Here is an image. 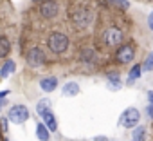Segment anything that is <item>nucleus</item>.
<instances>
[{"mask_svg": "<svg viewBox=\"0 0 153 141\" xmlns=\"http://www.w3.org/2000/svg\"><path fill=\"white\" fill-rule=\"evenodd\" d=\"M70 22L78 27V29H85L92 22V13L87 8H78V9H74L70 13Z\"/></svg>", "mask_w": 153, "mask_h": 141, "instance_id": "2", "label": "nucleus"}, {"mask_svg": "<svg viewBox=\"0 0 153 141\" xmlns=\"http://www.w3.org/2000/svg\"><path fill=\"white\" fill-rule=\"evenodd\" d=\"M139 121H140V112L135 107H130L121 114V125L124 128H137Z\"/></svg>", "mask_w": 153, "mask_h": 141, "instance_id": "4", "label": "nucleus"}, {"mask_svg": "<svg viewBox=\"0 0 153 141\" xmlns=\"http://www.w3.org/2000/svg\"><path fill=\"white\" fill-rule=\"evenodd\" d=\"M144 139H146V128L142 125H139L133 130V141H144Z\"/></svg>", "mask_w": 153, "mask_h": 141, "instance_id": "19", "label": "nucleus"}, {"mask_svg": "<svg viewBox=\"0 0 153 141\" xmlns=\"http://www.w3.org/2000/svg\"><path fill=\"white\" fill-rule=\"evenodd\" d=\"M115 58H117L119 63H130V62H133V58H135V47L131 44L121 45L117 49V52H115Z\"/></svg>", "mask_w": 153, "mask_h": 141, "instance_id": "6", "label": "nucleus"}, {"mask_svg": "<svg viewBox=\"0 0 153 141\" xmlns=\"http://www.w3.org/2000/svg\"><path fill=\"white\" fill-rule=\"evenodd\" d=\"M142 70H146V73H149V70H153V52H149L142 63Z\"/></svg>", "mask_w": 153, "mask_h": 141, "instance_id": "20", "label": "nucleus"}, {"mask_svg": "<svg viewBox=\"0 0 153 141\" xmlns=\"http://www.w3.org/2000/svg\"><path fill=\"white\" fill-rule=\"evenodd\" d=\"M59 13V6L56 0H43V2L40 4V15L43 18H54L56 15Z\"/></svg>", "mask_w": 153, "mask_h": 141, "instance_id": "7", "label": "nucleus"}, {"mask_svg": "<svg viewBox=\"0 0 153 141\" xmlns=\"http://www.w3.org/2000/svg\"><path fill=\"white\" fill-rule=\"evenodd\" d=\"M148 27L153 31V11L149 13V16H148Z\"/></svg>", "mask_w": 153, "mask_h": 141, "instance_id": "23", "label": "nucleus"}, {"mask_svg": "<svg viewBox=\"0 0 153 141\" xmlns=\"http://www.w3.org/2000/svg\"><path fill=\"white\" fill-rule=\"evenodd\" d=\"M7 118L15 125H22V123H25L31 118V114H29V109L25 105H13L9 109V112H7Z\"/></svg>", "mask_w": 153, "mask_h": 141, "instance_id": "3", "label": "nucleus"}, {"mask_svg": "<svg viewBox=\"0 0 153 141\" xmlns=\"http://www.w3.org/2000/svg\"><path fill=\"white\" fill-rule=\"evenodd\" d=\"M63 96H67V98H70V96H78L79 94V85L76 83V82H68L65 87H63Z\"/></svg>", "mask_w": 153, "mask_h": 141, "instance_id": "13", "label": "nucleus"}, {"mask_svg": "<svg viewBox=\"0 0 153 141\" xmlns=\"http://www.w3.org/2000/svg\"><path fill=\"white\" fill-rule=\"evenodd\" d=\"M110 2L114 6L121 8V9H130V2H128V0H110Z\"/></svg>", "mask_w": 153, "mask_h": 141, "instance_id": "21", "label": "nucleus"}, {"mask_svg": "<svg viewBox=\"0 0 153 141\" xmlns=\"http://www.w3.org/2000/svg\"><path fill=\"white\" fill-rule=\"evenodd\" d=\"M25 60H27V65L29 67H42L45 62H47V56H45V52H43V49H40V47H31L29 49V52L25 54Z\"/></svg>", "mask_w": 153, "mask_h": 141, "instance_id": "5", "label": "nucleus"}, {"mask_svg": "<svg viewBox=\"0 0 153 141\" xmlns=\"http://www.w3.org/2000/svg\"><path fill=\"white\" fill-rule=\"evenodd\" d=\"M148 100H149V105H153V91H148Z\"/></svg>", "mask_w": 153, "mask_h": 141, "instance_id": "24", "label": "nucleus"}, {"mask_svg": "<svg viewBox=\"0 0 153 141\" xmlns=\"http://www.w3.org/2000/svg\"><path fill=\"white\" fill-rule=\"evenodd\" d=\"M9 51H11V42L7 36H2L0 38V58H7Z\"/></svg>", "mask_w": 153, "mask_h": 141, "instance_id": "16", "label": "nucleus"}, {"mask_svg": "<svg viewBox=\"0 0 153 141\" xmlns=\"http://www.w3.org/2000/svg\"><path fill=\"white\" fill-rule=\"evenodd\" d=\"M0 119H2V130H4V134H7V116H4V118H0Z\"/></svg>", "mask_w": 153, "mask_h": 141, "instance_id": "22", "label": "nucleus"}, {"mask_svg": "<svg viewBox=\"0 0 153 141\" xmlns=\"http://www.w3.org/2000/svg\"><path fill=\"white\" fill-rule=\"evenodd\" d=\"M43 123L47 125V128H49L51 132H56V130H58V121H56V116H54L52 110L43 116Z\"/></svg>", "mask_w": 153, "mask_h": 141, "instance_id": "14", "label": "nucleus"}, {"mask_svg": "<svg viewBox=\"0 0 153 141\" xmlns=\"http://www.w3.org/2000/svg\"><path fill=\"white\" fill-rule=\"evenodd\" d=\"M40 87L45 91V92H52L56 87H58V78L56 76H43L40 80Z\"/></svg>", "mask_w": 153, "mask_h": 141, "instance_id": "9", "label": "nucleus"}, {"mask_svg": "<svg viewBox=\"0 0 153 141\" xmlns=\"http://www.w3.org/2000/svg\"><path fill=\"white\" fill-rule=\"evenodd\" d=\"M81 62H83V63H94V62H96V51L90 49V47L83 49V52H81Z\"/></svg>", "mask_w": 153, "mask_h": 141, "instance_id": "18", "label": "nucleus"}, {"mask_svg": "<svg viewBox=\"0 0 153 141\" xmlns=\"http://www.w3.org/2000/svg\"><path fill=\"white\" fill-rule=\"evenodd\" d=\"M106 78H108V87L112 89V91H119L121 89V80H119V74L117 73H108L106 74Z\"/></svg>", "mask_w": 153, "mask_h": 141, "instance_id": "15", "label": "nucleus"}, {"mask_svg": "<svg viewBox=\"0 0 153 141\" xmlns=\"http://www.w3.org/2000/svg\"><path fill=\"white\" fill-rule=\"evenodd\" d=\"M105 42L108 47H121L123 44V31L119 27H110L105 33Z\"/></svg>", "mask_w": 153, "mask_h": 141, "instance_id": "8", "label": "nucleus"}, {"mask_svg": "<svg viewBox=\"0 0 153 141\" xmlns=\"http://www.w3.org/2000/svg\"><path fill=\"white\" fill-rule=\"evenodd\" d=\"M36 112H38L42 118H43L47 112H51V100H47V98H45V100H40L38 105H36Z\"/></svg>", "mask_w": 153, "mask_h": 141, "instance_id": "17", "label": "nucleus"}, {"mask_svg": "<svg viewBox=\"0 0 153 141\" xmlns=\"http://www.w3.org/2000/svg\"><path fill=\"white\" fill-rule=\"evenodd\" d=\"M16 70V63H15V60H6L4 63H2V67H0V76L2 78H7L9 74H13Z\"/></svg>", "mask_w": 153, "mask_h": 141, "instance_id": "10", "label": "nucleus"}, {"mask_svg": "<svg viewBox=\"0 0 153 141\" xmlns=\"http://www.w3.org/2000/svg\"><path fill=\"white\" fill-rule=\"evenodd\" d=\"M140 73H142V65H139V63H135L131 69H130V74H128V80H126V83L128 85H133L139 78H140Z\"/></svg>", "mask_w": 153, "mask_h": 141, "instance_id": "11", "label": "nucleus"}, {"mask_svg": "<svg viewBox=\"0 0 153 141\" xmlns=\"http://www.w3.org/2000/svg\"><path fill=\"white\" fill-rule=\"evenodd\" d=\"M36 137H38L40 141H49V139H51V130L47 128L45 123H38V125H36Z\"/></svg>", "mask_w": 153, "mask_h": 141, "instance_id": "12", "label": "nucleus"}, {"mask_svg": "<svg viewBox=\"0 0 153 141\" xmlns=\"http://www.w3.org/2000/svg\"><path fill=\"white\" fill-rule=\"evenodd\" d=\"M148 114L153 118V105H149V107H148Z\"/></svg>", "mask_w": 153, "mask_h": 141, "instance_id": "26", "label": "nucleus"}, {"mask_svg": "<svg viewBox=\"0 0 153 141\" xmlns=\"http://www.w3.org/2000/svg\"><path fill=\"white\" fill-rule=\"evenodd\" d=\"M47 47L54 52V54H61L68 49V36L65 33H59V31H54L49 34L47 38Z\"/></svg>", "mask_w": 153, "mask_h": 141, "instance_id": "1", "label": "nucleus"}, {"mask_svg": "<svg viewBox=\"0 0 153 141\" xmlns=\"http://www.w3.org/2000/svg\"><path fill=\"white\" fill-rule=\"evenodd\" d=\"M94 141H108V139L103 137V136H97V137H94Z\"/></svg>", "mask_w": 153, "mask_h": 141, "instance_id": "25", "label": "nucleus"}]
</instances>
